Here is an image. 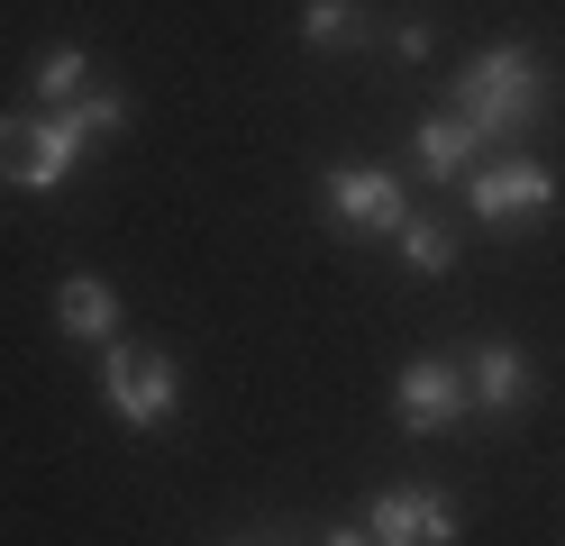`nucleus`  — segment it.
<instances>
[{
  "label": "nucleus",
  "instance_id": "nucleus-1",
  "mask_svg": "<svg viewBox=\"0 0 565 546\" xmlns=\"http://www.w3.org/2000/svg\"><path fill=\"white\" fill-rule=\"evenodd\" d=\"M539 109H547V64L529 46H483L456 73V119L475 137H520V128H539Z\"/></svg>",
  "mask_w": 565,
  "mask_h": 546
},
{
  "label": "nucleus",
  "instance_id": "nucleus-2",
  "mask_svg": "<svg viewBox=\"0 0 565 546\" xmlns=\"http://www.w3.org/2000/svg\"><path fill=\"white\" fill-rule=\"evenodd\" d=\"M83 128L46 109V119H0V182H19V192H64V182L83 173Z\"/></svg>",
  "mask_w": 565,
  "mask_h": 546
},
{
  "label": "nucleus",
  "instance_id": "nucleus-3",
  "mask_svg": "<svg viewBox=\"0 0 565 546\" xmlns=\"http://www.w3.org/2000/svg\"><path fill=\"white\" fill-rule=\"evenodd\" d=\"M100 400L128 419V428H164L173 419V355L156 346H100Z\"/></svg>",
  "mask_w": 565,
  "mask_h": 546
},
{
  "label": "nucleus",
  "instance_id": "nucleus-4",
  "mask_svg": "<svg viewBox=\"0 0 565 546\" xmlns=\"http://www.w3.org/2000/svg\"><path fill=\"white\" fill-rule=\"evenodd\" d=\"M374 546H456V501L438 483H383L365 510Z\"/></svg>",
  "mask_w": 565,
  "mask_h": 546
},
{
  "label": "nucleus",
  "instance_id": "nucleus-5",
  "mask_svg": "<svg viewBox=\"0 0 565 546\" xmlns=\"http://www.w3.org/2000/svg\"><path fill=\"white\" fill-rule=\"evenodd\" d=\"M320 201H329L338 228H365V237H402V218H411V192L383 164H329Z\"/></svg>",
  "mask_w": 565,
  "mask_h": 546
},
{
  "label": "nucleus",
  "instance_id": "nucleus-6",
  "mask_svg": "<svg viewBox=\"0 0 565 546\" xmlns=\"http://www.w3.org/2000/svg\"><path fill=\"white\" fill-rule=\"evenodd\" d=\"M466 201H475V218H492V228H539V218L556 210V173L529 164V156H511V164L466 173Z\"/></svg>",
  "mask_w": 565,
  "mask_h": 546
},
{
  "label": "nucleus",
  "instance_id": "nucleus-7",
  "mask_svg": "<svg viewBox=\"0 0 565 546\" xmlns=\"http://www.w3.org/2000/svg\"><path fill=\"white\" fill-rule=\"evenodd\" d=\"M393 400H402V428L411 437H447V428H466V410H475V392H466V374L456 364H402V383H393Z\"/></svg>",
  "mask_w": 565,
  "mask_h": 546
},
{
  "label": "nucleus",
  "instance_id": "nucleus-8",
  "mask_svg": "<svg viewBox=\"0 0 565 546\" xmlns=\"http://www.w3.org/2000/svg\"><path fill=\"white\" fill-rule=\"evenodd\" d=\"M466 392H475L483 419H520L539 383H529V355H520L511 338H492V346H475V364H466Z\"/></svg>",
  "mask_w": 565,
  "mask_h": 546
},
{
  "label": "nucleus",
  "instance_id": "nucleus-9",
  "mask_svg": "<svg viewBox=\"0 0 565 546\" xmlns=\"http://www.w3.org/2000/svg\"><path fill=\"white\" fill-rule=\"evenodd\" d=\"M55 328H64V338H83V346H110V338H119V291L100 282V274H64Z\"/></svg>",
  "mask_w": 565,
  "mask_h": 546
},
{
  "label": "nucleus",
  "instance_id": "nucleus-10",
  "mask_svg": "<svg viewBox=\"0 0 565 546\" xmlns=\"http://www.w3.org/2000/svg\"><path fill=\"white\" fill-rule=\"evenodd\" d=\"M475 128L456 119V109H438V119H419V164H429V182H466L475 173Z\"/></svg>",
  "mask_w": 565,
  "mask_h": 546
},
{
  "label": "nucleus",
  "instance_id": "nucleus-11",
  "mask_svg": "<svg viewBox=\"0 0 565 546\" xmlns=\"http://www.w3.org/2000/svg\"><path fill=\"white\" fill-rule=\"evenodd\" d=\"M301 46H310V55L365 46V10H356V0H310V10H301Z\"/></svg>",
  "mask_w": 565,
  "mask_h": 546
},
{
  "label": "nucleus",
  "instance_id": "nucleus-12",
  "mask_svg": "<svg viewBox=\"0 0 565 546\" xmlns=\"http://www.w3.org/2000/svg\"><path fill=\"white\" fill-rule=\"evenodd\" d=\"M402 265H411V274H447V265H456V228L411 210V218H402Z\"/></svg>",
  "mask_w": 565,
  "mask_h": 546
},
{
  "label": "nucleus",
  "instance_id": "nucleus-13",
  "mask_svg": "<svg viewBox=\"0 0 565 546\" xmlns=\"http://www.w3.org/2000/svg\"><path fill=\"white\" fill-rule=\"evenodd\" d=\"M83 73H92V55L74 46V36H64V46H46V55H38V100H55V109H64V100L83 92Z\"/></svg>",
  "mask_w": 565,
  "mask_h": 546
},
{
  "label": "nucleus",
  "instance_id": "nucleus-14",
  "mask_svg": "<svg viewBox=\"0 0 565 546\" xmlns=\"http://www.w3.org/2000/svg\"><path fill=\"white\" fill-rule=\"evenodd\" d=\"M64 119L83 128V146H100V137L128 128V92H83V100H64Z\"/></svg>",
  "mask_w": 565,
  "mask_h": 546
},
{
  "label": "nucleus",
  "instance_id": "nucleus-15",
  "mask_svg": "<svg viewBox=\"0 0 565 546\" xmlns=\"http://www.w3.org/2000/svg\"><path fill=\"white\" fill-rule=\"evenodd\" d=\"M429 46H438L429 19H402V28H393V55H402V64H429Z\"/></svg>",
  "mask_w": 565,
  "mask_h": 546
},
{
  "label": "nucleus",
  "instance_id": "nucleus-16",
  "mask_svg": "<svg viewBox=\"0 0 565 546\" xmlns=\"http://www.w3.org/2000/svg\"><path fill=\"white\" fill-rule=\"evenodd\" d=\"M320 546H374V537H365V528H329Z\"/></svg>",
  "mask_w": 565,
  "mask_h": 546
}]
</instances>
